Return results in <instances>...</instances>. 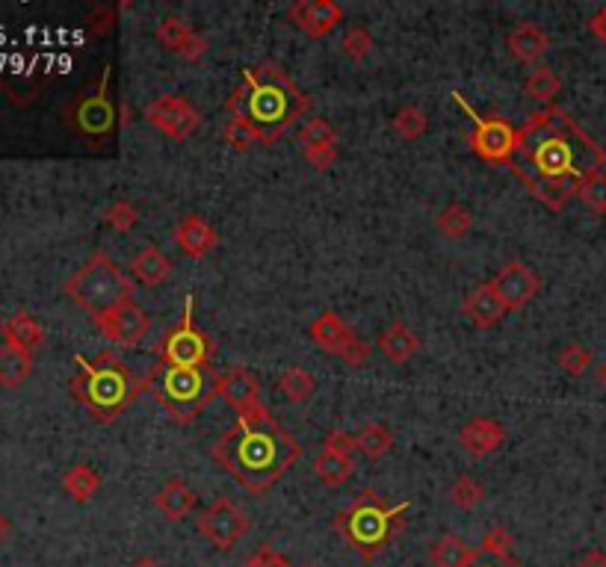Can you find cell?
<instances>
[{
    "mask_svg": "<svg viewBox=\"0 0 606 567\" xmlns=\"http://www.w3.org/2000/svg\"><path fill=\"white\" fill-rule=\"evenodd\" d=\"M518 157L524 166L512 163L509 169L524 181V187L568 184L577 189L586 175L601 172L606 163L604 148L559 107H544L521 125Z\"/></svg>",
    "mask_w": 606,
    "mask_h": 567,
    "instance_id": "6da1fadb",
    "label": "cell"
},
{
    "mask_svg": "<svg viewBox=\"0 0 606 567\" xmlns=\"http://www.w3.org/2000/svg\"><path fill=\"white\" fill-rule=\"evenodd\" d=\"M299 441L261 405L237 417L219 441L213 443V461L249 494H267L275 482L299 461Z\"/></svg>",
    "mask_w": 606,
    "mask_h": 567,
    "instance_id": "7a4b0ae2",
    "label": "cell"
},
{
    "mask_svg": "<svg viewBox=\"0 0 606 567\" xmlns=\"http://www.w3.org/2000/svg\"><path fill=\"white\" fill-rule=\"evenodd\" d=\"M225 110L228 116L246 119L261 133L264 145H272L311 110V98L281 65L264 63L258 68H243V86L228 95Z\"/></svg>",
    "mask_w": 606,
    "mask_h": 567,
    "instance_id": "3957f363",
    "label": "cell"
},
{
    "mask_svg": "<svg viewBox=\"0 0 606 567\" xmlns=\"http://www.w3.org/2000/svg\"><path fill=\"white\" fill-rule=\"evenodd\" d=\"M71 393L95 420L113 423L139 399L142 378H136L134 370L113 349H107L95 358H77Z\"/></svg>",
    "mask_w": 606,
    "mask_h": 567,
    "instance_id": "277c9868",
    "label": "cell"
},
{
    "mask_svg": "<svg viewBox=\"0 0 606 567\" xmlns=\"http://www.w3.org/2000/svg\"><path fill=\"white\" fill-rule=\"evenodd\" d=\"M408 508H411L408 500L400 505H388L379 494L364 491L337 514L335 532L358 559L373 562L403 532Z\"/></svg>",
    "mask_w": 606,
    "mask_h": 567,
    "instance_id": "5b68a950",
    "label": "cell"
},
{
    "mask_svg": "<svg viewBox=\"0 0 606 567\" xmlns=\"http://www.w3.org/2000/svg\"><path fill=\"white\" fill-rule=\"evenodd\" d=\"M142 390H148L175 423L187 426L202 414L207 402H213L216 381H207V373L199 367H169L157 361L142 378Z\"/></svg>",
    "mask_w": 606,
    "mask_h": 567,
    "instance_id": "8992f818",
    "label": "cell"
},
{
    "mask_svg": "<svg viewBox=\"0 0 606 567\" xmlns=\"http://www.w3.org/2000/svg\"><path fill=\"white\" fill-rule=\"evenodd\" d=\"M66 296L92 319L134 299V281L104 252H95L66 281Z\"/></svg>",
    "mask_w": 606,
    "mask_h": 567,
    "instance_id": "52a82bcc",
    "label": "cell"
},
{
    "mask_svg": "<svg viewBox=\"0 0 606 567\" xmlns=\"http://www.w3.org/2000/svg\"><path fill=\"white\" fill-rule=\"evenodd\" d=\"M453 101L471 119L473 133L468 136V145L473 154L494 166H512L518 157V130L500 116H479L462 92H453Z\"/></svg>",
    "mask_w": 606,
    "mask_h": 567,
    "instance_id": "ba28073f",
    "label": "cell"
},
{
    "mask_svg": "<svg viewBox=\"0 0 606 567\" xmlns=\"http://www.w3.org/2000/svg\"><path fill=\"white\" fill-rule=\"evenodd\" d=\"M196 299L187 296L184 299V314L181 322L160 340V361L169 367H199L204 370L210 364L213 355V340L202 331V325L196 322Z\"/></svg>",
    "mask_w": 606,
    "mask_h": 567,
    "instance_id": "9c48e42d",
    "label": "cell"
},
{
    "mask_svg": "<svg viewBox=\"0 0 606 567\" xmlns=\"http://www.w3.org/2000/svg\"><path fill=\"white\" fill-rule=\"evenodd\" d=\"M249 526H252L249 514L234 503L231 497H219L216 503L207 505L202 514H199V520H196L199 535L213 550H219V553L234 550V544L243 541V535L249 532Z\"/></svg>",
    "mask_w": 606,
    "mask_h": 567,
    "instance_id": "30bf717a",
    "label": "cell"
},
{
    "mask_svg": "<svg viewBox=\"0 0 606 567\" xmlns=\"http://www.w3.org/2000/svg\"><path fill=\"white\" fill-rule=\"evenodd\" d=\"M308 334H311V340L323 349V352H329V355H337L343 364H349V367H364L367 361H370V346H367V340H361L335 311H323V314L317 316L311 325H308Z\"/></svg>",
    "mask_w": 606,
    "mask_h": 567,
    "instance_id": "8fae6325",
    "label": "cell"
},
{
    "mask_svg": "<svg viewBox=\"0 0 606 567\" xmlns=\"http://www.w3.org/2000/svg\"><path fill=\"white\" fill-rule=\"evenodd\" d=\"M145 122L172 142H187L202 127V113L181 95H157L145 107Z\"/></svg>",
    "mask_w": 606,
    "mask_h": 567,
    "instance_id": "7c38bea8",
    "label": "cell"
},
{
    "mask_svg": "<svg viewBox=\"0 0 606 567\" xmlns=\"http://www.w3.org/2000/svg\"><path fill=\"white\" fill-rule=\"evenodd\" d=\"M95 325H98L101 337L107 343H113L116 349H134L151 331V319L136 305L134 299L125 302V305H119V308H113L110 314L98 316Z\"/></svg>",
    "mask_w": 606,
    "mask_h": 567,
    "instance_id": "4fadbf2b",
    "label": "cell"
},
{
    "mask_svg": "<svg viewBox=\"0 0 606 567\" xmlns=\"http://www.w3.org/2000/svg\"><path fill=\"white\" fill-rule=\"evenodd\" d=\"M154 36H157V42L169 51V54H175V57H181V60H187V63H199L204 54H207V39H204L199 30H193L181 15H175V12H169V15H163L160 21H157V27H154Z\"/></svg>",
    "mask_w": 606,
    "mask_h": 567,
    "instance_id": "5bb4252c",
    "label": "cell"
},
{
    "mask_svg": "<svg viewBox=\"0 0 606 567\" xmlns=\"http://www.w3.org/2000/svg\"><path fill=\"white\" fill-rule=\"evenodd\" d=\"M491 284H494V290L500 293V299L506 302L509 314L527 308V305L539 296L541 290V278L527 263H521V260H509V263L497 272V278H494Z\"/></svg>",
    "mask_w": 606,
    "mask_h": 567,
    "instance_id": "9a60e30c",
    "label": "cell"
},
{
    "mask_svg": "<svg viewBox=\"0 0 606 567\" xmlns=\"http://www.w3.org/2000/svg\"><path fill=\"white\" fill-rule=\"evenodd\" d=\"M216 396L240 417L255 408H261V378L249 367H231L216 378Z\"/></svg>",
    "mask_w": 606,
    "mask_h": 567,
    "instance_id": "2e32d148",
    "label": "cell"
},
{
    "mask_svg": "<svg viewBox=\"0 0 606 567\" xmlns=\"http://www.w3.org/2000/svg\"><path fill=\"white\" fill-rule=\"evenodd\" d=\"M287 18L308 39H323L343 21V9L335 0H296L287 9Z\"/></svg>",
    "mask_w": 606,
    "mask_h": 567,
    "instance_id": "e0dca14e",
    "label": "cell"
},
{
    "mask_svg": "<svg viewBox=\"0 0 606 567\" xmlns=\"http://www.w3.org/2000/svg\"><path fill=\"white\" fill-rule=\"evenodd\" d=\"M302 154L305 160L317 169V172H329L337 160V130L329 119H311L305 122L302 133Z\"/></svg>",
    "mask_w": 606,
    "mask_h": 567,
    "instance_id": "ac0fdd59",
    "label": "cell"
},
{
    "mask_svg": "<svg viewBox=\"0 0 606 567\" xmlns=\"http://www.w3.org/2000/svg\"><path fill=\"white\" fill-rule=\"evenodd\" d=\"M107 83H110V71L101 77V86L95 95H86L77 110H74V125L80 127L83 133L89 136H101V133H110L116 125V113H113V104L107 98Z\"/></svg>",
    "mask_w": 606,
    "mask_h": 567,
    "instance_id": "d6986e66",
    "label": "cell"
},
{
    "mask_svg": "<svg viewBox=\"0 0 606 567\" xmlns=\"http://www.w3.org/2000/svg\"><path fill=\"white\" fill-rule=\"evenodd\" d=\"M459 441L462 449L471 455V458H488L494 452L503 449L506 443V426L494 417H471L462 432H459Z\"/></svg>",
    "mask_w": 606,
    "mask_h": 567,
    "instance_id": "ffe728a7",
    "label": "cell"
},
{
    "mask_svg": "<svg viewBox=\"0 0 606 567\" xmlns=\"http://www.w3.org/2000/svg\"><path fill=\"white\" fill-rule=\"evenodd\" d=\"M172 240H175V246L181 249V254L196 257V260H199V257H207V254L219 246L216 228H213L210 222H204L202 216H196V213L184 216V219L175 225Z\"/></svg>",
    "mask_w": 606,
    "mask_h": 567,
    "instance_id": "44dd1931",
    "label": "cell"
},
{
    "mask_svg": "<svg viewBox=\"0 0 606 567\" xmlns=\"http://www.w3.org/2000/svg\"><path fill=\"white\" fill-rule=\"evenodd\" d=\"M462 314L471 319L476 328H494L497 322H503V316L509 314L506 302L500 299V293L494 290V284H479L471 290L462 302Z\"/></svg>",
    "mask_w": 606,
    "mask_h": 567,
    "instance_id": "7402d4cb",
    "label": "cell"
},
{
    "mask_svg": "<svg viewBox=\"0 0 606 567\" xmlns=\"http://www.w3.org/2000/svg\"><path fill=\"white\" fill-rule=\"evenodd\" d=\"M506 48H509L512 60H518V63H539L541 57L550 51V36L536 21H524L515 30H509Z\"/></svg>",
    "mask_w": 606,
    "mask_h": 567,
    "instance_id": "603a6c76",
    "label": "cell"
},
{
    "mask_svg": "<svg viewBox=\"0 0 606 567\" xmlns=\"http://www.w3.org/2000/svg\"><path fill=\"white\" fill-rule=\"evenodd\" d=\"M154 505H157V511H160L169 523H178V520H184V517L199 505V494H196L187 482L169 479V482L157 491Z\"/></svg>",
    "mask_w": 606,
    "mask_h": 567,
    "instance_id": "cb8c5ba5",
    "label": "cell"
},
{
    "mask_svg": "<svg viewBox=\"0 0 606 567\" xmlns=\"http://www.w3.org/2000/svg\"><path fill=\"white\" fill-rule=\"evenodd\" d=\"M172 269H175L172 257L163 252V249H157V246H145L131 260V275L142 287H160L172 275Z\"/></svg>",
    "mask_w": 606,
    "mask_h": 567,
    "instance_id": "d4e9b609",
    "label": "cell"
},
{
    "mask_svg": "<svg viewBox=\"0 0 606 567\" xmlns=\"http://www.w3.org/2000/svg\"><path fill=\"white\" fill-rule=\"evenodd\" d=\"M420 349V340L417 334L405 325V322H391L382 334H379V352L394 364V367H403L408 364Z\"/></svg>",
    "mask_w": 606,
    "mask_h": 567,
    "instance_id": "484cf974",
    "label": "cell"
},
{
    "mask_svg": "<svg viewBox=\"0 0 606 567\" xmlns=\"http://www.w3.org/2000/svg\"><path fill=\"white\" fill-rule=\"evenodd\" d=\"M355 473V455L349 452H340V449H332V446H323L320 455L314 458V476L329 485V488H340L352 479Z\"/></svg>",
    "mask_w": 606,
    "mask_h": 567,
    "instance_id": "4316f807",
    "label": "cell"
},
{
    "mask_svg": "<svg viewBox=\"0 0 606 567\" xmlns=\"http://www.w3.org/2000/svg\"><path fill=\"white\" fill-rule=\"evenodd\" d=\"M3 340H6L9 346H18V349H24V352L33 355V352L45 343V328H42V322H39L36 316H30L27 311H18V314L6 322Z\"/></svg>",
    "mask_w": 606,
    "mask_h": 567,
    "instance_id": "83f0119b",
    "label": "cell"
},
{
    "mask_svg": "<svg viewBox=\"0 0 606 567\" xmlns=\"http://www.w3.org/2000/svg\"><path fill=\"white\" fill-rule=\"evenodd\" d=\"M479 556H482V553L473 550L471 544H465L459 535H444V538H438V541L432 544V553H429L432 567H473Z\"/></svg>",
    "mask_w": 606,
    "mask_h": 567,
    "instance_id": "f1b7e54d",
    "label": "cell"
},
{
    "mask_svg": "<svg viewBox=\"0 0 606 567\" xmlns=\"http://www.w3.org/2000/svg\"><path fill=\"white\" fill-rule=\"evenodd\" d=\"M30 373H33V355L18 346L3 343L0 346V387L15 390L30 378Z\"/></svg>",
    "mask_w": 606,
    "mask_h": 567,
    "instance_id": "f546056e",
    "label": "cell"
},
{
    "mask_svg": "<svg viewBox=\"0 0 606 567\" xmlns=\"http://www.w3.org/2000/svg\"><path fill=\"white\" fill-rule=\"evenodd\" d=\"M63 491L74 503H89L101 491V476L92 464H71L63 476Z\"/></svg>",
    "mask_w": 606,
    "mask_h": 567,
    "instance_id": "4dcf8cb0",
    "label": "cell"
},
{
    "mask_svg": "<svg viewBox=\"0 0 606 567\" xmlns=\"http://www.w3.org/2000/svg\"><path fill=\"white\" fill-rule=\"evenodd\" d=\"M275 387L284 393V399H287L290 405H305V402H311L314 393H317V378H314V373H308L305 367H287V370L278 376Z\"/></svg>",
    "mask_w": 606,
    "mask_h": 567,
    "instance_id": "1f68e13d",
    "label": "cell"
},
{
    "mask_svg": "<svg viewBox=\"0 0 606 567\" xmlns=\"http://www.w3.org/2000/svg\"><path fill=\"white\" fill-rule=\"evenodd\" d=\"M394 449V435L385 423H364L355 435V452H361L370 461L385 458Z\"/></svg>",
    "mask_w": 606,
    "mask_h": 567,
    "instance_id": "d6a6232c",
    "label": "cell"
},
{
    "mask_svg": "<svg viewBox=\"0 0 606 567\" xmlns=\"http://www.w3.org/2000/svg\"><path fill=\"white\" fill-rule=\"evenodd\" d=\"M435 225H438V234H441L444 240L459 243V240H465V237L471 234V228H473L471 207H465L462 201H453V204L441 207V213H438Z\"/></svg>",
    "mask_w": 606,
    "mask_h": 567,
    "instance_id": "836d02e7",
    "label": "cell"
},
{
    "mask_svg": "<svg viewBox=\"0 0 606 567\" xmlns=\"http://www.w3.org/2000/svg\"><path fill=\"white\" fill-rule=\"evenodd\" d=\"M559 89H562V80H559V74L553 71V68H547V65H539V68H533L530 74H527V80H524V92L541 104V110L544 107H553V98L559 95Z\"/></svg>",
    "mask_w": 606,
    "mask_h": 567,
    "instance_id": "e575fe53",
    "label": "cell"
},
{
    "mask_svg": "<svg viewBox=\"0 0 606 567\" xmlns=\"http://www.w3.org/2000/svg\"><path fill=\"white\" fill-rule=\"evenodd\" d=\"M391 127H394L397 136H403L405 142H414V139H420V136L426 133L429 119H426V113H423L417 104H405V107H400V110L394 113Z\"/></svg>",
    "mask_w": 606,
    "mask_h": 567,
    "instance_id": "d590c367",
    "label": "cell"
},
{
    "mask_svg": "<svg viewBox=\"0 0 606 567\" xmlns=\"http://www.w3.org/2000/svg\"><path fill=\"white\" fill-rule=\"evenodd\" d=\"M222 139H225V145H228L231 151H237V154H243V151H249L252 145L264 142L255 127L249 125L246 119H237V116H228V122L222 127Z\"/></svg>",
    "mask_w": 606,
    "mask_h": 567,
    "instance_id": "8d00e7d4",
    "label": "cell"
},
{
    "mask_svg": "<svg viewBox=\"0 0 606 567\" xmlns=\"http://www.w3.org/2000/svg\"><path fill=\"white\" fill-rule=\"evenodd\" d=\"M577 198L589 207V210H595V213H601L606 216V172H592V175H586L580 184H577Z\"/></svg>",
    "mask_w": 606,
    "mask_h": 567,
    "instance_id": "74e56055",
    "label": "cell"
},
{
    "mask_svg": "<svg viewBox=\"0 0 606 567\" xmlns=\"http://www.w3.org/2000/svg\"><path fill=\"white\" fill-rule=\"evenodd\" d=\"M512 547H515L512 535H509L506 529L494 526V529H488V532L482 535L479 553H482V556H488V559H494V562H515Z\"/></svg>",
    "mask_w": 606,
    "mask_h": 567,
    "instance_id": "f35d334b",
    "label": "cell"
},
{
    "mask_svg": "<svg viewBox=\"0 0 606 567\" xmlns=\"http://www.w3.org/2000/svg\"><path fill=\"white\" fill-rule=\"evenodd\" d=\"M373 48H376V42H373V36H370L367 27H349V30L343 33V39H340V51H343L352 63L367 60V57L373 54Z\"/></svg>",
    "mask_w": 606,
    "mask_h": 567,
    "instance_id": "ab89813d",
    "label": "cell"
},
{
    "mask_svg": "<svg viewBox=\"0 0 606 567\" xmlns=\"http://www.w3.org/2000/svg\"><path fill=\"white\" fill-rule=\"evenodd\" d=\"M482 500H485V488L473 476H459L453 482V488H450V503L456 505V508H462V511H473Z\"/></svg>",
    "mask_w": 606,
    "mask_h": 567,
    "instance_id": "60d3db41",
    "label": "cell"
},
{
    "mask_svg": "<svg viewBox=\"0 0 606 567\" xmlns=\"http://www.w3.org/2000/svg\"><path fill=\"white\" fill-rule=\"evenodd\" d=\"M556 364H559V370H565L568 376H583V373L592 367V352H589L583 343H568V346L559 349Z\"/></svg>",
    "mask_w": 606,
    "mask_h": 567,
    "instance_id": "b9f144b4",
    "label": "cell"
},
{
    "mask_svg": "<svg viewBox=\"0 0 606 567\" xmlns=\"http://www.w3.org/2000/svg\"><path fill=\"white\" fill-rule=\"evenodd\" d=\"M104 222H107L113 231L128 234V231H134V225L139 222V210H136L131 201H113V204L107 207V213H104Z\"/></svg>",
    "mask_w": 606,
    "mask_h": 567,
    "instance_id": "7bdbcfd3",
    "label": "cell"
},
{
    "mask_svg": "<svg viewBox=\"0 0 606 567\" xmlns=\"http://www.w3.org/2000/svg\"><path fill=\"white\" fill-rule=\"evenodd\" d=\"M243 567H290V562H287V556H281L275 547L264 544L258 553H252V556L243 562Z\"/></svg>",
    "mask_w": 606,
    "mask_h": 567,
    "instance_id": "ee69618b",
    "label": "cell"
},
{
    "mask_svg": "<svg viewBox=\"0 0 606 567\" xmlns=\"http://www.w3.org/2000/svg\"><path fill=\"white\" fill-rule=\"evenodd\" d=\"M113 9L110 6H101V9H95L92 15H89V24H92V30L95 33H107L110 30V24H113Z\"/></svg>",
    "mask_w": 606,
    "mask_h": 567,
    "instance_id": "f6af8a7d",
    "label": "cell"
},
{
    "mask_svg": "<svg viewBox=\"0 0 606 567\" xmlns=\"http://www.w3.org/2000/svg\"><path fill=\"white\" fill-rule=\"evenodd\" d=\"M323 446H332V449H340V452H355V435H346V432H332L326 441H323Z\"/></svg>",
    "mask_w": 606,
    "mask_h": 567,
    "instance_id": "bcb514c9",
    "label": "cell"
},
{
    "mask_svg": "<svg viewBox=\"0 0 606 567\" xmlns=\"http://www.w3.org/2000/svg\"><path fill=\"white\" fill-rule=\"evenodd\" d=\"M589 30H592V36L601 42L606 48V3L592 15V21H589Z\"/></svg>",
    "mask_w": 606,
    "mask_h": 567,
    "instance_id": "7dc6e473",
    "label": "cell"
},
{
    "mask_svg": "<svg viewBox=\"0 0 606 567\" xmlns=\"http://www.w3.org/2000/svg\"><path fill=\"white\" fill-rule=\"evenodd\" d=\"M574 567H606V553L604 550H589Z\"/></svg>",
    "mask_w": 606,
    "mask_h": 567,
    "instance_id": "c3c4849f",
    "label": "cell"
},
{
    "mask_svg": "<svg viewBox=\"0 0 606 567\" xmlns=\"http://www.w3.org/2000/svg\"><path fill=\"white\" fill-rule=\"evenodd\" d=\"M131 567H163V565H160V562H157L154 556H139V559H136Z\"/></svg>",
    "mask_w": 606,
    "mask_h": 567,
    "instance_id": "681fc988",
    "label": "cell"
},
{
    "mask_svg": "<svg viewBox=\"0 0 606 567\" xmlns=\"http://www.w3.org/2000/svg\"><path fill=\"white\" fill-rule=\"evenodd\" d=\"M6 532H9V520H6V514L0 511V541L6 538Z\"/></svg>",
    "mask_w": 606,
    "mask_h": 567,
    "instance_id": "f907efd6",
    "label": "cell"
},
{
    "mask_svg": "<svg viewBox=\"0 0 606 567\" xmlns=\"http://www.w3.org/2000/svg\"><path fill=\"white\" fill-rule=\"evenodd\" d=\"M479 567H521V565H518V562H494V559H491L488 565H479Z\"/></svg>",
    "mask_w": 606,
    "mask_h": 567,
    "instance_id": "816d5d0a",
    "label": "cell"
},
{
    "mask_svg": "<svg viewBox=\"0 0 606 567\" xmlns=\"http://www.w3.org/2000/svg\"><path fill=\"white\" fill-rule=\"evenodd\" d=\"M601 381H604V384H606V364H604V367H601Z\"/></svg>",
    "mask_w": 606,
    "mask_h": 567,
    "instance_id": "f5cc1de1",
    "label": "cell"
},
{
    "mask_svg": "<svg viewBox=\"0 0 606 567\" xmlns=\"http://www.w3.org/2000/svg\"><path fill=\"white\" fill-rule=\"evenodd\" d=\"M3 328H6V322H3V319H0V334H3Z\"/></svg>",
    "mask_w": 606,
    "mask_h": 567,
    "instance_id": "db71d44e",
    "label": "cell"
},
{
    "mask_svg": "<svg viewBox=\"0 0 606 567\" xmlns=\"http://www.w3.org/2000/svg\"><path fill=\"white\" fill-rule=\"evenodd\" d=\"M302 567H314V565H302Z\"/></svg>",
    "mask_w": 606,
    "mask_h": 567,
    "instance_id": "11a10c76",
    "label": "cell"
}]
</instances>
